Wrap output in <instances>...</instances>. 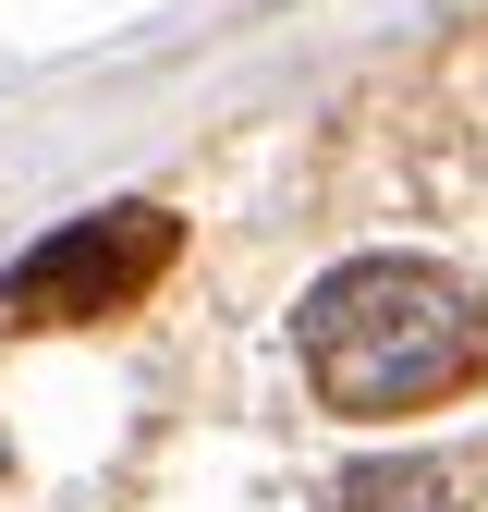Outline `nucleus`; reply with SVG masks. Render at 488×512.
<instances>
[{
  "mask_svg": "<svg viewBox=\"0 0 488 512\" xmlns=\"http://www.w3.org/2000/svg\"><path fill=\"white\" fill-rule=\"evenodd\" d=\"M318 512H464V464H427V452H403V464H354Z\"/></svg>",
  "mask_w": 488,
  "mask_h": 512,
  "instance_id": "3",
  "label": "nucleus"
},
{
  "mask_svg": "<svg viewBox=\"0 0 488 512\" xmlns=\"http://www.w3.org/2000/svg\"><path fill=\"white\" fill-rule=\"evenodd\" d=\"M171 256H183V220H171V208H98V220H61L49 244H25L13 269H0V317H25V330L110 317V305H135Z\"/></svg>",
  "mask_w": 488,
  "mask_h": 512,
  "instance_id": "2",
  "label": "nucleus"
},
{
  "mask_svg": "<svg viewBox=\"0 0 488 512\" xmlns=\"http://www.w3.org/2000/svg\"><path fill=\"white\" fill-rule=\"evenodd\" d=\"M293 342L330 415H427L488 378V293L440 256H354L305 293Z\"/></svg>",
  "mask_w": 488,
  "mask_h": 512,
  "instance_id": "1",
  "label": "nucleus"
}]
</instances>
